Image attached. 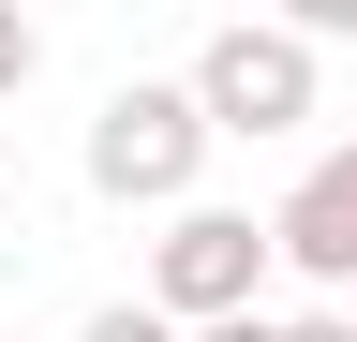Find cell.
I'll return each instance as SVG.
<instances>
[{
    "instance_id": "cell-1",
    "label": "cell",
    "mask_w": 357,
    "mask_h": 342,
    "mask_svg": "<svg viewBox=\"0 0 357 342\" xmlns=\"http://www.w3.org/2000/svg\"><path fill=\"white\" fill-rule=\"evenodd\" d=\"M208 104H194V75H119V90L105 104H89V194H105V208H164V224H178V208H208L194 179H208Z\"/></svg>"
},
{
    "instance_id": "cell-2",
    "label": "cell",
    "mask_w": 357,
    "mask_h": 342,
    "mask_svg": "<svg viewBox=\"0 0 357 342\" xmlns=\"http://www.w3.org/2000/svg\"><path fill=\"white\" fill-rule=\"evenodd\" d=\"M194 104H208L223 149H283V134L328 119V45H312L298 15H223L194 45Z\"/></svg>"
},
{
    "instance_id": "cell-3",
    "label": "cell",
    "mask_w": 357,
    "mask_h": 342,
    "mask_svg": "<svg viewBox=\"0 0 357 342\" xmlns=\"http://www.w3.org/2000/svg\"><path fill=\"white\" fill-rule=\"evenodd\" d=\"M268 268H283V238H268L253 208H178V224L149 238V313L238 327V313H268Z\"/></svg>"
},
{
    "instance_id": "cell-4",
    "label": "cell",
    "mask_w": 357,
    "mask_h": 342,
    "mask_svg": "<svg viewBox=\"0 0 357 342\" xmlns=\"http://www.w3.org/2000/svg\"><path fill=\"white\" fill-rule=\"evenodd\" d=\"M268 238H283V268L328 297V313H357V134H342V149H312L298 179H283Z\"/></svg>"
},
{
    "instance_id": "cell-5",
    "label": "cell",
    "mask_w": 357,
    "mask_h": 342,
    "mask_svg": "<svg viewBox=\"0 0 357 342\" xmlns=\"http://www.w3.org/2000/svg\"><path fill=\"white\" fill-rule=\"evenodd\" d=\"M75 342H194V327H178V313H149V297H105Z\"/></svg>"
},
{
    "instance_id": "cell-6",
    "label": "cell",
    "mask_w": 357,
    "mask_h": 342,
    "mask_svg": "<svg viewBox=\"0 0 357 342\" xmlns=\"http://www.w3.org/2000/svg\"><path fill=\"white\" fill-rule=\"evenodd\" d=\"M30 75H45V30L15 15V0H0V104H15V90H30Z\"/></svg>"
},
{
    "instance_id": "cell-7",
    "label": "cell",
    "mask_w": 357,
    "mask_h": 342,
    "mask_svg": "<svg viewBox=\"0 0 357 342\" xmlns=\"http://www.w3.org/2000/svg\"><path fill=\"white\" fill-rule=\"evenodd\" d=\"M298 30L312 45H357V0H298Z\"/></svg>"
},
{
    "instance_id": "cell-8",
    "label": "cell",
    "mask_w": 357,
    "mask_h": 342,
    "mask_svg": "<svg viewBox=\"0 0 357 342\" xmlns=\"http://www.w3.org/2000/svg\"><path fill=\"white\" fill-rule=\"evenodd\" d=\"M283 342H357V313H283Z\"/></svg>"
},
{
    "instance_id": "cell-9",
    "label": "cell",
    "mask_w": 357,
    "mask_h": 342,
    "mask_svg": "<svg viewBox=\"0 0 357 342\" xmlns=\"http://www.w3.org/2000/svg\"><path fill=\"white\" fill-rule=\"evenodd\" d=\"M194 342H283V313H238V327H194Z\"/></svg>"
},
{
    "instance_id": "cell-10",
    "label": "cell",
    "mask_w": 357,
    "mask_h": 342,
    "mask_svg": "<svg viewBox=\"0 0 357 342\" xmlns=\"http://www.w3.org/2000/svg\"><path fill=\"white\" fill-rule=\"evenodd\" d=\"M0 342H15V327H0Z\"/></svg>"
}]
</instances>
